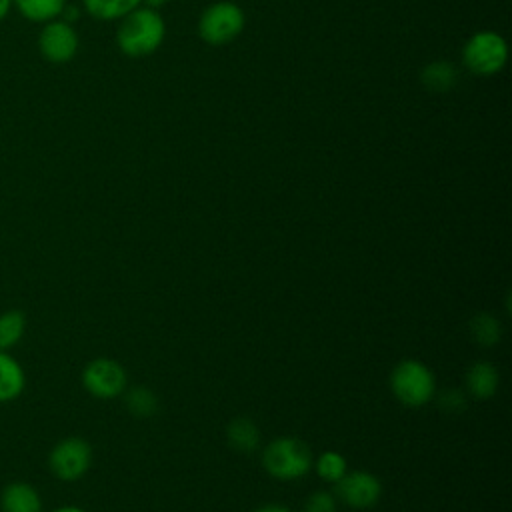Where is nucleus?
<instances>
[{
    "instance_id": "nucleus-1",
    "label": "nucleus",
    "mask_w": 512,
    "mask_h": 512,
    "mask_svg": "<svg viewBox=\"0 0 512 512\" xmlns=\"http://www.w3.org/2000/svg\"><path fill=\"white\" fill-rule=\"evenodd\" d=\"M116 30V44L122 54L142 58L154 54L166 36L164 18L150 6H136L124 18H120Z\"/></svg>"
},
{
    "instance_id": "nucleus-2",
    "label": "nucleus",
    "mask_w": 512,
    "mask_h": 512,
    "mask_svg": "<svg viewBox=\"0 0 512 512\" xmlns=\"http://www.w3.org/2000/svg\"><path fill=\"white\" fill-rule=\"evenodd\" d=\"M262 462L270 476L278 480H298L308 474L312 466V454L302 440L280 436L264 448Z\"/></svg>"
},
{
    "instance_id": "nucleus-3",
    "label": "nucleus",
    "mask_w": 512,
    "mask_h": 512,
    "mask_svg": "<svg viewBox=\"0 0 512 512\" xmlns=\"http://www.w3.org/2000/svg\"><path fill=\"white\" fill-rule=\"evenodd\" d=\"M508 60V44L502 34L494 30L474 32L464 48L462 62L476 76H494L498 74Z\"/></svg>"
},
{
    "instance_id": "nucleus-4",
    "label": "nucleus",
    "mask_w": 512,
    "mask_h": 512,
    "mask_svg": "<svg viewBox=\"0 0 512 512\" xmlns=\"http://www.w3.org/2000/svg\"><path fill=\"white\" fill-rule=\"evenodd\" d=\"M390 388L402 404L418 408L432 400L436 380L432 370L420 360H402L390 374Z\"/></svg>"
},
{
    "instance_id": "nucleus-5",
    "label": "nucleus",
    "mask_w": 512,
    "mask_h": 512,
    "mask_svg": "<svg viewBox=\"0 0 512 512\" xmlns=\"http://www.w3.org/2000/svg\"><path fill=\"white\" fill-rule=\"evenodd\" d=\"M244 24H246L244 10L230 0H220L210 4L200 14L198 34L206 44L222 46L238 38L244 30Z\"/></svg>"
},
{
    "instance_id": "nucleus-6",
    "label": "nucleus",
    "mask_w": 512,
    "mask_h": 512,
    "mask_svg": "<svg viewBox=\"0 0 512 512\" xmlns=\"http://www.w3.org/2000/svg\"><path fill=\"white\" fill-rule=\"evenodd\" d=\"M90 464H92V448L84 438H78V436L60 440L48 456V466L52 474L66 482L82 478L88 472Z\"/></svg>"
},
{
    "instance_id": "nucleus-7",
    "label": "nucleus",
    "mask_w": 512,
    "mask_h": 512,
    "mask_svg": "<svg viewBox=\"0 0 512 512\" xmlns=\"http://www.w3.org/2000/svg\"><path fill=\"white\" fill-rule=\"evenodd\" d=\"M80 40L74 26L62 18L44 22L38 34V50L44 60L52 64H66L78 52Z\"/></svg>"
},
{
    "instance_id": "nucleus-8",
    "label": "nucleus",
    "mask_w": 512,
    "mask_h": 512,
    "mask_svg": "<svg viewBox=\"0 0 512 512\" xmlns=\"http://www.w3.org/2000/svg\"><path fill=\"white\" fill-rule=\"evenodd\" d=\"M82 384L96 398H116L126 390V372L116 360L96 358L84 368Z\"/></svg>"
},
{
    "instance_id": "nucleus-9",
    "label": "nucleus",
    "mask_w": 512,
    "mask_h": 512,
    "mask_svg": "<svg viewBox=\"0 0 512 512\" xmlns=\"http://www.w3.org/2000/svg\"><path fill=\"white\" fill-rule=\"evenodd\" d=\"M336 494L346 506L364 510V508H372L380 500L382 484L374 474L366 470H354V472H346L336 482Z\"/></svg>"
},
{
    "instance_id": "nucleus-10",
    "label": "nucleus",
    "mask_w": 512,
    "mask_h": 512,
    "mask_svg": "<svg viewBox=\"0 0 512 512\" xmlns=\"http://www.w3.org/2000/svg\"><path fill=\"white\" fill-rule=\"evenodd\" d=\"M0 508L2 512H40L42 500L34 486L26 482H12L2 490Z\"/></svg>"
},
{
    "instance_id": "nucleus-11",
    "label": "nucleus",
    "mask_w": 512,
    "mask_h": 512,
    "mask_svg": "<svg viewBox=\"0 0 512 512\" xmlns=\"http://www.w3.org/2000/svg\"><path fill=\"white\" fill-rule=\"evenodd\" d=\"M26 376L18 360L8 354V350H0V402H10L24 392Z\"/></svg>"
},
{
    "instance_id": "nucleus-12",
    "label": "nucleus",
    "mask_w": 512,
    "mask_h": 512,
    "mask_svg": "<svg viewBox=\"0 0 512 512\" xmlns=\"http://www.w3.org/2000/svg\"><path fill=\"white\" fill-rule=\"evenodd\" d=\"M498 370L490 362H476L466 372V388L474 398H492L498 390Z\"/></svg>"
},
{
    "instance_id": "nucleus-13",
    "label": "nucleus",
    "mask_w": 512,
    "mask_h": 512,
    "mask_svg": "<svg viewBox=\"0 0 512 512\" xmlns=\"http://www.w3.org/2000/svg\"><path fill=\"white\" fill-rule=\"evenodd\" d=\"M66 0H14V8L30 22L44 24L60 18Z\"/></svg>"
},
{
    "instance_id": "nucleus-14",
    "label": "nucleus",
    "mask_w": 512,
    "mask_h": 512,
    "mask_svg": "<svg viewBox=\"0 0 512 512\" xmlns=\"http://www.w3.org/2000/svg\"><path fill=\"white\" fill-rule=\"evenodd\" d=\"M422 84L430 90V92H446L456 84V68L450 62H430L424 66L422 74Z\"/></svg>"
},
{
    "instance_id": "nucleus-15",
    "label": "nucleus",
    "mask_w": 512,
    "mask_h": 512,
    "mask_svg": "<svg viewBox=\"0 0 512 512\" xmlns=\"http://www.w3.org/2000/svg\"><path fill=\"white\" fill-rule=\"evenodd\" d=\"M228 442L238 452H252L260 442V432L250 418H236L228 426Z\"/></svg>"
},
{
    "instance_id": "nucleus-16",
    "label": "nucleus",
    "mask_w": 512,
    "mask_h": 512,
    "mask_svg": "<svg viewBox=\"0 0 512 512\" xmlns=\"http://www.w3.org/2000/svg\"><path fill=\"white\" fill-rule=\"evenodd\" d=\"M142 0H82L84 10L96 20H120Z\"/></svg>"
},
{
    "instance_id": "nucleus-17",
    "label": "nucleus",
    "mask_w": 512,
    "mask_h": 512,
    "mask_svg": "<svg viewBox=\"0 0 512 512\" xmlns=\"http://www.w3.org/2000/svg\"><path fill=\"white\" fill-rule=\"evenodd\" d=\"M470 334L478 344L494 346V344H498V340L502 336V324L496 316H492L488 312H480L470 322Z\"/></svg>"
},
{
    "instance_id": "nucleus-18",
    "label": "nucleus",
    "mask_w": 512,
    "mask_h": 512,
    "mask_svg": "<svg viewBox=\"0 0 512 512\" xmlns=\"http://www.w3.org/2000/svg\"><path fill=\"white\" fill-rule=\"evenodd\" d=\"M26 318L20 310H8L0 316V350H10L24 336Z\"/></svg>"
},
{
    "instance_id": "nucleus-19",
    "label": "nucleus",
    "mask_w": 512,
    "mask_h": 512,
    "mask_svg": "<svg viewBox=\"0 0 512 512\" xmlns=\"http://www.w3.org/2000/svg\"><path fill=\"white\" fill-rule=\"evenodd\" d=\"M316 472L324 482L336 484L348 472V464L342 454H338L334 450H326L316 460Z\"/></svg>"
},
{
    "instance_id": "nucleus-20",
    "label": "nucleus",
    "mask_w": 512,
    "mask_h": 512,
    "mask_svg": "<svg viewBox=\"0 0 512 512\" xmlns=\"http://www.w3.org/2000/svg\"><path fill=\"white\" fill-rule=\"evenodd\" d=\"M126 406L136 416H150L158 408V398L150 388L136 386L126 392Z\"/></svg>"
},
{
    "instance_id": "nucleus-21",
    "label": "nucleus",
    "mask_w": 512,
    "mask_h": 512,
    "mask_svg": "<svg viewBox=\"0 0 512 512\" xmlns=\"http://www.w3.org/2000/svg\"><path fill=\"white\" fill-rule=\"evenodd\" d=\"M304 512H336V498H334V494H330L326 490L314 492L306 500Z\"/></svg>"
},
{
    "instance_id": "nucleus-22",
    "label": "nucleus",
    "mask_w": 512,
    "mask_h": 512,
    "mask_svg": "<svg viewBox=\"0 0 512 512\" xmlns=\"http://www.w3.org/2000/svg\"><path fill=\"white\" fill-rule=\"evenodd\" d=\"M440 408L446 412H462L466 408V398L460 390H446L440 396Z\"/></svg>"
},
{
    "instance_id": "nucleus-23",
    "label": "nucleus",
    "mask_w": 512,
    "mask_h": 512,
    "mask_svg": "<svg viewBox=\"0 0 512 512\" xmlns=\"http://www.w3.org/2000/svg\"><path fill=\"white\" fill-rule=\"evenodd\" d=\"M254 512H292V510H288L282 504H266V506H260L258 510H254Z\"/></svg>"
},
{
    "instance_id": "nucleus-24",
    "label": "nucleus",
    "mask_w": 512,
    "mask_h": 512,
    "mask_svg": "<svg viewBox=\"0 0 512 512\" xmlns=\"http://www.w3.org/2000/svg\"><path fill=\"white\" fill-rule=\"evenodd\" d=\"M12 6H14V0H0V20H4L8 16Z\"/></svg>"
},
{
    "instance_id": "nucleus-25",
    "label": "nucleus",
    "mask_w": 512,
    "mask_h": 512,
    "mask_svg": "<svg viewBox=\"0 0 512 512\" xmlns=\"http://www.w3.org/2000/svg\"><path fill=\"white\" fill-rule=\"evenodd\" d=\"M52 512H86V510H82L78 506H60V508H56Z\"/></svg>"
},
{
    "instance_id": "nucleus-26",
    "label": "nucleus",
    "mask_w": 512,
    "mask_h": 512,
    "mask_svg": "<svg viewBox=\"0 0 512 512\" xmlns=\"http://www.w3.org/2000/svg\"><path fill=\"white\" fill-rule=\"evenodd\" d=\"M146 2V6H150V8H160L162 4H166L168 0H144Z\"/></svg>"
}]
</instances>
